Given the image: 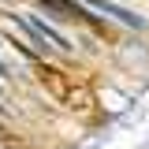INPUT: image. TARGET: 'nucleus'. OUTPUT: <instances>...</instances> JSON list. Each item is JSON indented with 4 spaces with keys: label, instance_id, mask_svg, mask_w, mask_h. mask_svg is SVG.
<instances>
[{
    "label": "nucleus",
    "instance_id": "2",
    "mask_svg": "<svg viewBox=\"0 0 149 149\" xmlns=\"http://www.w3.org/2000/svg\"><path fill=\"white\" fill-rule=\"evenodd\" d=\"M26 22H30V26H34V30H37L41 37H45V41H52L56 49H71V45H67V37L60 34V30H52V26H49L45 19H37V15H26Z\"/></svg>",
    "mask_w": 149,
    "mask_h": 149
},
{
    "label": "nucleus",
    "instance_id": "1",
    "mask_svg": "<svg viewBox=\"0 0 149 149\" xmlns=\"http://www.w3.org/2000/svg\"><path fill=\"white\" fill-rule=\"evenodd\" d=\"M86 8H97V11H104V15H116L123 26H134V30H142L146 26V19L134 15V11H127V8H119V4H112V0H82Z\"/></svg>",
    "mask_w": 149,
    "mask_h": 149
},
{
    "label": "nucleus",
    "instance_id": "4",
    "mask_svg": "<svg viewBox=\"0 0 149 149\" xmlns=\"http://www.w3.org/2000/svg\"><path fill=\"white\" fill-rule=\"evenodd\" d=\"M0 71H4V67H0Z\"/></svg>",
    "mask_w": 149,
    "mask_h": 149
},
{
    "label": "nucleus",
    "instance_id": "3",
    "mask_svg": "<svg viewBox=\"0 0 149 149\" xmlns=\"http://www.w3.org/2000/svg\"><path fill=\"white\" fill-rule=\"evenodd\" d=\"M0 116H4V108H0Z\"/></svg>",
    "mask_w": 149,
    "mask_h": 149
}]
</instances>
